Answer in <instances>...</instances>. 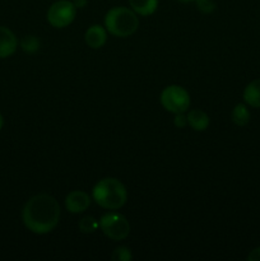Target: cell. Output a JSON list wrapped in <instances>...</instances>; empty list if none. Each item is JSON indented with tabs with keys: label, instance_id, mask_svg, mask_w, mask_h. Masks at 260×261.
Listing matches in <instances>:
<instances>
[{
	"label": "cell",
	"instance_id": "1",
	"mask_svg": "<svg viewBox=\"0 0 260 261\" xmlns=\"http://www.w3.org/2000/svg\"><path fill=\"white\" fill-rule=\"evenodd\" d=\"M61 209L59 201L48 194H37L27 200L22 209V221L28 231L47 234L59 224Z\"/></svg>",
	"mask_w": 260,
	"mask_h": 261
},
{
	"label": "cell",
	"instance_id": "2",
	"mask_svg": "<svg viewBox=\"0 0 260 261\" xmlns=\"http://www.w3.org/2000/svg\"><path fill=\"white\" fill-rule=\"evenodd\" d=\"M92 199L101 208L117 211L126 203L127 191L120 180L115 177H106L99 180L93 186Z\"/></svg>",
	"mask_w": 260,
	"mask_h": 261
},
{
	"label": "cell",
	"instance_id": "3",
	"mask_svg": "<svg viewBox=\"0 0 260 261\" xmlns=\"http://www.w3.org/2000/svg\"><path fill=\"white\" fill-rule=\"evenodd\" d=\"M139 27V18L133 9L126 7H115L105 15V28L115 37H129Z\"/></svg>",
	"mask_w": 260,
	"mask_h": 261
},
{
	"label": "cell",
	"instance_id": "4",
	"mask_svg": "<svg viewBox=\"0 0 260 261\" xmlns=\"http://www.w3.org/2000/svg\"><path fill=\"white\" fill-rule=\"evenodd\" d=\"M160 101L166 111L175 115L188 111L191 103L189 92L177 84H171L163 88V91L161 92Z\"/></svg>",
	"mask_w": 260,
	"mask_h": 261
},
{
	"label": "cell",
	"instance_id": "5",
	"mask_svg": "<svg viewBox=\"0 0 260 261\" xmlns=\"http://www.w3.org/2000/svg\"><path fill=\"white\" fill-rule=\"evenodd\" d=\"M99 228L112 241H122L130 234V223L127 218L116 212H109L99 218Z\"/></svg>",
	"mask_w": 260,
	"mask_h": 261
},
{
	"label": "cell",
	"instance_id": "6",
	"mask_svg": "<svg viewBox=\"0 0 260 261\" xmlns=\"http://www.w3.org/2000/svg\"><path fill=\"white\" fill-rule=\"evenodd\" d=\"M76 15V8L70 0H58L47 10V22L55 28H65L73 23Z\"/></svg>",
	"mask_w": 260,
	"mask_h": 261
},
{
	"label": "cell",
	"instance_id": "7",
	"mask_svg": "<svg viewBox=\"0 0 260 261\" xmlns=\"http://www.w3.org/2000/svg\"><path fill=\"white\" fill-rule=\"evenodd\" d=\"M91 196L83 190H74L65 198V208L69 213L79 214L86 212L91 205Z\"/></svg>",
	"mask_w": 260,
	"mask_h": 261
},
{
	"label": "cell",
	"instance_id": "8",
	"mask_svg": "<svg viewBox=\"0 0 260 261\" xmlns=\"http://www.w3.org/2000/svg\"><path fill=\"white\" fill-rule=\"evenodd\" d=\"M18 48L17 36L8 27L0 25V59L12 56Z\"/></svg>",
	"mask_w": 260,
	"mask_h": 261
},
{
	"label": "cell",
	"instance_id": "9",
	"mask_svg": "<svg viewBox=\"0 0 260 261\" xmlns=\"http://www.w3.org/2000/svg\"><path fill=\"white\" fill-rule=\"evenodd\" d=\"M84 41L91 48H101L107 41V30L99 24H93L84 33Z\"/></svg>",
	"mask_w": 260,
	"mask_h": 261
},
{
	"label": "cell",
	"instance_id": "10",
	"mask_svg": "<svg viewBox=\"0 0 260 261\" xmlns=\"http://www.w3.org/2000/svg\"><path fill=\"white\" fill-rule=\"evenodd\" d=\"M188 117V125L195 132H205L211 124V119H209L208 114L199 109H194L189 111L186 115Z\"/></svg>",
	"mask_w": 260,
	"mask_h": 261
},
{
	"label": "cell",
	"instance_id": "11",
	"mask_svg": "<svg viewBox=\"0 0 260 261\" xmlns=\"http://www.w3.org/2000/svg\"><path fill=\"white\" fill-rule=\"evenodd\" d=\"M245 103L254 109H260V78L250 82L242 93Z\"/></svg>",
	"mask_w": 260,
	"mask_h": 261
},
{
	"label": "cell",
	"instance_id": "12",
	"mask_svg": "<svg viewBox=\"0 0 260 261\" xmlns=\"http://www.w3.org/2000/svg\"><path fill=\"white\" fill-rule=\"evenodd\" d=\"M130 8L142 17L152 15L158 8V0H129Z\"/></svg>",
	"mask_w": 260,
	"mask_h": 261
},
{
	"label": "cell",
	"instance_id": "13",
	"mask_svg": "<svg viewBox=\"0 0 260 261\" xmlns=\"http://www.w3.org/2000/svg\"><path fill=\"white\" fill-rule=\"evenodd\" d=\"M232 121L233 124H236L237 126H245L250 122V117H251V114H250V110L247 109V106L245 103H237L236 106L232 110Z\"/></svg>",
	"mask_w": 260,
	"mask_h": 261
},
{
	"label": "cell",
	"instance_id": "14",
	"mask_svg": "<svg viewBox=\"0 0 260 261\" xmlns=\"http://www.w3.org/2000/svg\"><path fill=\"white\" fill-rule=\"evenodd\" d=\"M79 231L84 234H89V233H94L97 229L99 228V222L97 221L94 217L87 216L83 217V218L79 221Z\"/></svg>",
	"mask_w": 260,
	"mask_h": 261
},
{
	"label": "cell",
	"instance_id": "15",
	"mask_svg": "<svg viewBox=\"0 0 260 261\" xmlns=\"http://www.w3.org/2000/svg\"><path fill=\"white\" fill-rule=\"evenodd\" d=\"M20 47H22L24 53L35 54L40 50V40L36 36H25L20 41Z\"/></svg>",
	"mask_w": 260,
	"mask_h": 261
},
{
	"label": "cell",
	"instance_id": "16",
	"mask_svg": "<svg viewBox=\"0 0 260 261\" xmlns=\"http://www.w3.org/2000/svg\"><path fill=\"white\" fill-rule=\"evenodd\" d=\"M111 259L114 261H130L133 259L132 250L126 246H120L114 250L111 255Z\"/></svg>",
	"mask_w": 260,
	"mask_h": 261
},
{
	"label": "cell",
	"instance_id": "17",
	"mask_svg": "<svg viewBox=\"0 0 260 261\" xmlns=\"http://www.w3.org/2000/svg\"><path fill=\"white\" fill-rule=\"evenodd\" d=\"M195 3L198 9L201 13H205V14H209V13L216 9V4L212 0H195Z\"/></svg>",
	"mask_w": 260,
	"mask_h": 261
},
{
	"label": "cell",
	"instance_id": "18",
	"mask_svg": "<svg viewBox=\"0 0 260 261\" xmlns=\"http://www.w3.org/2000/svg\"><path fill=\"white\" fill-rule=\"evenodd\" d=\"M173 124L176 127L181 129V127H185L188 125V117L184 114H176L175 119H173Z\"/></svg>",
	"mask_w": 260,
	"mask_h": 261
},
{
	"label": "cell",
	"instance_id": "19",
	"mask_svg": "<svg viewBox=\"0 0 260 261\" xmlns=\"http://www.w3.org/2000/svg\"><path fill=\"white\" fill-rule=\"evenodd\" d=\"M247 260L249 261H260V246L255 247L254 250L250 251V254L247 255Z\"/></svg>",
	"mask_w": 260,
	"mask_h": 261
},
{
	"label": "cell",
	"instance_id": "20",
	"mask_svg": "<svg viewBox=\"0 0 260 261\" xmlns=\"http://www.w3.org/2000/svg\"><path fill=\"white\" fill-rule=\"evenodd\" d=\"M71 2H73V4L75 5L76 9H82V8L86 7L88 0H71Z\"/></svg>",
	"mask_w": 260,
	"mask_h": 261
},
{
	"label": "cell",
	"instance_id": "21",
	"mask_svg": "<svg viewBox=\"0 0 260 261\" xmlns=\"http://www.w3.org/2000/svg\"><path fill=\"white\" fill-rule=\"evenodd\" d=\"M3 125H4V119H3L2 114H0V130L3 129Z\"/></svg>",
	"mask_w": 260,
	"mask_h": 261
},
{
	"label": "cell",
	"instance_id": "22",
	"mask_svg": "<svg viewBox=\"0 0 260 261\" xmlns=\"http://www.w3.org/2000/svg\"><path fill=\"white\" fill-rule=\"evenodd\" d=\"M181 3H191V2H195V0H178Z\"/></svg>",
	"mask_w": 260,
	"mask_h": 261
}]
</instances>
